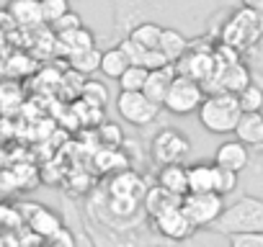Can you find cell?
I'll list each match as a JSON object with an SVG mask.
<instances>
[{
  "label": "cell",
  "mask_w": 263,
  "mask_h": 247,
  "mask_svg": "<svg viewBox=\"0 0 263 247\" xmlns=\"http://www.w3.org/2000/svg\"><path fill=\"white\" fill-rule=\"evenodd\" d=\"M8 13L13 16L16 26H21V29H34V26L44 24L39 0H11V3H8Z\"/></svg>",
  "instance_id": "cell-14"
},
{
  "label": "cell",
  "mask_w": 263,
  "mask_h": 247,
  "mask_svg": "<svg viewBox=\"0 0 263 247\" xmlns=\"http://www.w3.org/2000/svg\"><path fill=\"white\" fill-rule=\"evenodd\" d=\"M34 209H31V214L26 216L29 219V227L36 232V234H42V237H52L57 229H62V221H60V216L54 214V211H49L47 206H36V203H31Z\"/></svg>",
  "instance_id": "cell-16"
},
{
  "label": "cell",
  "mask_w": 263,
  "mask_h": 247,
  "mask_svg": "<svg viewBox=\"0 0 263 247\" xmlns=\"http://www.w3.org/2000/svg\"><path fill=\"white\" fill-rule=\"evenodd\" d=\"M160 34H163V26H158V24H153V21H142V24H137L135 29L129 31V39L137 42V44H142L145 49H158Z\"/></svg>",
  "instance_id": "cell-22"
},
{
  "label": "cell",
  "mask_w": 263,
  "mask_h": 247,
  "mask_svg": "<svg viewBox=\"0 0 263 247\" xmlns=\"http://www.w3.org/2000/svg\"><path fill=\"white\" fill-rule=\"evenodd\" d=\"M235 134L248 147H258L260 145V134H263V111H258V113H242L240 121H237Z\"/></svg>",
  "instance_id": "cell-15"
},
{
  "label": "cell",
  "mask_w": 263,
  "mask_h": 247,
  "mask_svg": "<svg viewBox=\"0 0 263 247\" xmlns=\"http://www.w3.org/2000/svg\"><path fill=\"white\" fill-rule=\"evenodd\" d=\"M147 72L150 70H145L140 65H129L121 72V77L116 80L119 83V90H142L145 88V80H147Z\"/></svg>",
  "instance_id": "cell-25"
},
{
  "label": "cell",
  "mask_w": 263,
  "mask_h": 247,
  "mask_svg": "<svg viewBox=\"0 0 263 247\" xmlns=\"http://www.w3.org/2000/svg\"><path fill=\"white\" fill-rule=\"evenodd\" d=\"M57 42H60V47H62V52H65L67 57L96 47V39H93V34H90L85 26H80V29H75V31H70V34L57 36Z\"/></svg>",
  "instance_id": "cell-18"
},
{
  "label": "cell",
  "mask_w": 263,
  "mask_h": 247,
  "mask_svg": "<svg viewBox=\"0 0 263 247\" xmlns=\"http://www.w3.org/2000/svg\"><path fill=\"white\" fill-rule=\"evenodd\" d=\"M237 178L240 173H232V170H224L217 165V180H214V193L219 196H230L235 188H237Z\"/></svg>",
  "instance_id": "cell-27"
},
{
  "label": "cell",
  "mask_w": 263,
  "mask_h": 247,
  "mask_svg": "<svg viewBox=\"0 0 263 247\" xmlns=\"http://www.w3.org/2000/svg\"><path fill=\"white\" fill-rule=\"evenodd\" d=\"M158 49L163 52V57H165L171 65H176V62L189 52V42H186V36H183L178 29H163Z\"/></svg>",
  "instance_id": "cell-17"
},
{
  "label": "cell",
  "mask_w": 263,
  "mask_h": 247,
  "mask_svg": "<svg viewBox=\"0 0 263 247\" xmlns=\"http://www.w3.org/2000/svg\"><path fill=\"white\" fill-rule=\"evenodd\" d=\"M204 88L199 80L194 77H186V75H176L168 93H165V100H163V108L173 116H189V113H196L201 100H204Z\"/></svg>",
  "instance_id": "cell-3"
},
{
  "label": "cell",
  "mask_w": 263,
  "mask_h": 247,
  "mask_svg": "<svg viewBox=\"0 0 263 247\" xmlns=\"http://www.w3.org/2000/svg\"><path fill=\"white\" fill-rule=\"evenodd\" d=\"M176 72L194 77V80H206L214 75V59L209 54H196V52H186L178 62H176Z\"/></svg>",
  "instance_id": "cell-11"
},
{
  "label": "cell",
  "mask_w": 263,
  "mask_h": 247,
  "mask_svg": "<svg viewBox=\"0 0 263 247\" xmlns=\"http://www.w3.org/2000/svg\"><path fill=\"white\" fill-rule=\"evenodd\" d=\"M129 65H132V62L126 59V54L121 52V47H111V49H106V52L101 54V70H98V72H103V77H108V80H119L121 72H124Z\"/></svg>",
  "instance_id": "cell-20"
},
{
  "label": "cell",
  "mask_w": 263,
  "mask_h": 247,
  "mask_svg": "<svg viewBox=\"0 0 263 247\" xmlns=\"http://www.w3.org/2000/svg\"><path fill=\"white\" fill-rule=\"evenodd\" d=\"M181 209L186 211L189 221L196 227V229H209L219 214L224 211V196L214 193V191H206V193H186L181 198Z\"/></svg>",
  "instance_id": "cell-6"
},
{
  "label": "cell",
  "mask_w": 263,
  "mask_h": 247,
  "mask_svg": "<svg viewBox=\"0 0 263 247\" xmlns=\"http://www.w3.org/2000/svg\"><path fill=\"white\" fill-rule=\"evenodd\" d=\"M176 75H178V72H176V65H165V67L150 70V72H147V80H145L142 93H145L153 103L163 106L165 93H168V88H171V83H173V77H176Z\"/></svg>",
  "instance_id": "cell-10"
},
{
  "label": "cell",
  "mask_w": 263,
  "mask_h": 247,
  "mask_svg": "<svg viewBox=\"0 0 263 247\" xmlns=\"http://www.w3.org/2000/svg\"><path fill=\"white\" fill-rule=\"evenodd\" d=\"M191 155V139L189 134L173 129V127H165L160 129L153 142H150V157L155 165H173V162H183L186 157Z\"/></svg>",
  "instance_id": "cell-4"
},
{
  "label": "cell",
  "mask_w": 263,
  "mask_h": 247,
  "mask_svg": "<svg viewBox=\"0 0 263 247\" xmlns=\"http://www.w3.org/2000/svg\"><path fill=\"white\" fill-rule=\"evenodd\" d=\"M199 123L212 132V134H235L237 121L242 116L240 100L235 93L227 90H217L212 95H204L201 106H199Z\"/></svg>",
  "instance_id": "cell-1"
},
{
  "label": "cell",
  "mask_w": 263,
  "mask_h": 247,
  "mask_svg": "<svg viewBox=\"0 0 263 247\" xmlns=\"http://www.w3.org/2000/svg\"><path fill=\"white\" fill-rule=\"evenodd\" d=\"M237 100H240L242 113H258V111H263V88H260V83H253L250 80L237 93Z\"/></svg>",
  "instance_id": "cell-24"
},
{
  "label": "cell",
  "mask_w": 263,
  "mask_h": 247,
  "mask_svg": "<svg viewBox=\"0 0 263 247\" xmlns=\"http://www.w3.org/2000/svg\"><path fill=\"white\" fill-rule=\"evenodd\" d=\"M158 186L165 188L168 193L183 198L189 193V173H186V165L183 162H173V165H160V173H158Z\"/></svg>",
  "instance_id": "cell-12"
},
{
  "label": "cell",
  "mask_w": 263,
  "mask_h": 247,
  "mask_svg": "<svg viewBox=\"0 0 263 247\" xmlns=\"http://www.w3.org/2000/svg\"><path fill=\"white\" fill-rule=\"evenodd\" d=\"M80 26H83V21H80V16H78L75 11H67L65 16H60V18L52 24V29H54L57 36L70 34V31H75V29H80Z\"/></svg>",
  "instance_id": "cell-29"
},
{
  "label": "cell",
  "mask_w": 263,
  "mask_h": 247,
  "mask_svg": "<svg viewBox=\"0 0 263 247\" xmlns=\"http://www.w3.org/2000/svg\"><path fill=\"white\" fill-rule=\"evenodd\" d=\"M13 29H18V26H16L13 16L8 13V8H6V11H0V34L6 36V34H8V31H13Z\"/></svg>",
  "instance_id": "cell-32"
},
{
  "label": "cell",
  "mask_w": 263,
  "mask_h": 247,
  "mask_svg": "<svg viewBox=\"0 0 263 247\" xmlns=\"http://www.w3.org/2000/svg\"><path fill=\"white\" fill-rule=\"evenodd\" d=\"M242 6H245L248 11H255V13L263 16V0H242Z\"/></svg>",
  "instance_id": "cell-33"
},
{
  "label": "cell",
  "mask_w": 263,
  "mask_h": 247,
  "mask_svg": "<svg viewBox=\"0 0 263 247\" xmlns=\"http://www.w3.org/2000/svg\"><path fill=\"white\" fill-rule=\"evenodd\" d=\"M230 247H263V232L230 234Z\"/></svg>",
  "instance_id": "cell-30"
},
{
  "label": "cell",
  "mask_w": 263,
  "mask_h": 247,
  "mask_svg": "<svg viewBox=\"0 0 263 247\" xmlns=\"http://www.w3.org/2000/svg\"><path fill=\"white\" fill-rule=\"evenodd\" d=\"M42 3V18L44 24H54L60 16H65L70 11V0H39Z\"/></svg>",
  "instance_id": "cell-26"
},
{
  "label": "cell",
  "mask_w": 263,
  "mask_h": 247,
  "mask_svg": "<svg viewBox=\"0 0 263 247\" xmlns=\"http://www.w3.org/2000/svg\"><path fill=\"white\" fill-rule=\"evenodd\" d=\"M119 47H121V52L126 54V59H129L132 65H140V67H145V70H158V67L171 65V62L163 57V52H160V49H145L142 44L132 42L129 36H126Z\"/></svg>",
  "instance_id": "cell-9"
},
{
  "label": "cell",
  "mask_w": 263,
  "mask_h": 247,
  "mask_svg": "<svg viewBox=\"0 0 263 247\" xmlns=\"http://www.w3.org/2000/svg\"><path fill=\"white\" fill-rule=\"evenodd\" d=\"M153 224H155V229H158L165 239H171V242H183V239H189V237L196 232V227L189 221L186 211L181 209V203L173 206V209H168V211H163V214H158V216L153 219Z\"/></svg>",
  "instance_id": "cell-7"
},
{
  "label": "cell",
  "mask_w": 263,
  "mask_h": 247,
  "mask_svg": "<svg viewBox=\"0 0 263 247\" xmlns=\"http://www.w3.org/2000/svg\"><path fill=\"white\" fill-rule=\"evenodd\" d=\"M214 162H217L219 168H224V170L242 173V170H248V165H250V150H248V145L240 142V139H224V142L217 147V152H214Z\"/></svg>",
  "instance_id": "cell-8"
},
{
  "label": "cell",
  "mask_w": 263,
  "mask_h": 247,
  "mask_svg": "<svg viewBox=\"0 0 263 247\" xmlns=\"http://www.w3.org/2000/svg\"><path fill=\"white\" fill-rule=\"evenodd\" d=\"M219 80H222V88L219 90H227V93H235L237 95L250 83V72L242 65H237V62H227V67L222 70Z\"/></svg>",
  "instance_id": "cell-21"
},
{
  "label": "cell",
  "mask_w": 263,
  "mask_h": 247,
  "mask_svg": "<svg viewBox=\"0 0 263 247\" xmlns=\"http://www.w3.org/2000/svg\"><path fill=\"white\" fill-rule=\"evenodd\" d=\"M49 247H75V234L67 227H62L49 237Z\"/></svg>",
  "instance_id": "cell-31"
},
{
  "label": "cell",
  "mask_w": 263,
  "mask_h": 247,
  "mask_svg": "<svg viewBox=\"0 0 263 247\" xmlns=\"http://www.w3.org/2000/svg\"><path fill=\"white\" fill-rule=\"evenodd\" d=\"M101 54L103 52L93 47V49H85V52H78V54L67 57V62L78 75H93V72L101 70Z\"/></svg>",
  "instance_id": "cell-23"
},
{
  "label": "cell",
  "mask_w": 263,
  "mask_h": 247,
  "mask_svg": "<svg viewBox=\"0 0 263 247\" xmlns=\"http://www.w3.org/2000/svg\"><path fill=\"white\" fill-rule=\"evenodd\" d=\"M0 39H3V34H0Z\"/></svg>",
  "instance_id": "cell-34"
},
{
  "label": "cell",
  "mask_w": 263,
  "mask_h": 247,
  "mask_svg": "<svg viewBox=\"0 0 263 247\" xmlns=\"http://www.w3.org/2000/svg\"><path fill=\"white\" fill-rule=\"evenodd\" d=\"M116 111L126 123H132V127H150V123L160 116L163 106L153 103L142 90H121L116 95Z\"/></svg>",
  "instance_id": "cell-5"
},
{
  "label": "cell",
  "mask_w": 263,
  "mask_h": 247,
  "mask_svg": "<svg viewBox=\"0 0 263 247\" xmlns=\"http://www.w3.org/2000/svg\"><path fill=\"white\" fill-rule=\"evenodd\" d=\"M178 203H181V198L173 196V193H168L160 186H155V188H150L145 193V211L150 214V219H155L158 214H163V211H168V209H173Z\"/></svg>",
  "instance_id": "cell-19"
},
{
  "label": "cell",
  "mask_w": 263,
  "mask_h": 247,
  "mask_svg": "<svg viewBox=\"0 0 263 247\" xmlns=\"http://www.w3.org/2000/svg\"><path fill=\"white\" fill-rule=\"evenodd\" d=\"M83 98H88V103H93V106H103L108 100V90L101 80H88L83 85Z\"/></svg>",
  "instance_id": "cell-28"
},
{
  "label": "cell",
  "mask_w": 263,
  "mask_h": 247,
  "mask_svg": "<svg viewBox=\"0 0 263 247\" xmlns=\"http://www.w3.org/2000/svg\"><path fill=\"white\" fill-rule=\"evenodd\" d=\"M189 173V193H206L214 191V180H217V162L212 160H199L194 165L186 168Z\"/></svg>",
  "instance_id": "cell-13"
},
{
  "label": "cell",
  "mask_w": 263,
  "mask_h": 247,
  "mask_svg": "<svg viewBox=\"0 0 263 247\" xmlns=\"http://www.w3.org/2000/svg\"><path fill=\"white\" fill-rule=\"evenodd\" d=\"M217 234H240V232H263V198L242 196L235 203L224 206L219 219L209 227Z\"/></svg>",
  "instance_id": "cell-2"
}]
</instances>
